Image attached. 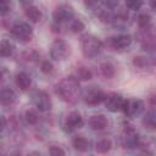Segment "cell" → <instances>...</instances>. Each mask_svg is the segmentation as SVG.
<instances>
[{
	"mask_svg": "<svg viewBox=\"0 0 156 156\" xmlns=\"http://www.w3.org/2000/svg\"><path fill=\"white\" fill-rule=\"evenodd\" d=\"M56 91L63 101L68 104H73L78 100L80 95V87L76 77L71 76L60 80V83L56 87Z\"/></svg>",
	"mask_w": 156,
	"mask_h": 156,
	"instance_id": "cell-1",
	"label": "cell"
},
{
	"mask_svg": "<svg viewBox=\"0 0 156 156\" xmlns=\"http://www.w3.org/2000/svg\"><path fill=\"white\" fill-rule=\"evenodd\" d=\"M102 49H104V44L99 38L91 34H87L82 38V51L87 58L93 60L98 57L101 54Z\"/></svg>",
	"mask_w": 156,
	"mask_h": 156,
	"instance_id": "cell-2",
	"label": "cell"
},
{
	"mask_svg": "<svg viewBox=\"0 0 156 156\" xmlns=\"http://www.w3.org/2000/svg\"><path fill=\"white\" fill-rule=\"evenodd\" d=\"M12 37L20 43H28L33 38V28L27 22H17L11 28Z\"/></svg>",
	"mask_w": 156,
	"mask_h": 156,
	"instance_id": "cell-3",
	"label": "cell"
},
{
	"mask_svg": "<svg viewBox=\"0 0 156 156\" xmlns=\"http://www.w3.org/2000/svg\"><path fill=\"white\" fill-rule=\"evenodd\" d=\"M73 17H74V10L71 5H67V4L56 6L52 12V18L57 24L69 22L73 20Z\"/></svg>",
	"mask_w": 156,
	"mask_h": 156,
	"instance_id": "cell-4",
	"label": "cell"
},
{
	"mask_svg": "<svg viewBox=\"0 0 156 156\" xmlns=\"http://www.w3.org/2000/svg\"><path fill=\"white\" fill-rule=\"evenodd\" d=\"M69 45L62 39H56L50 46V56L55 61L66 60L69 55Z\"/></svg>",
	"mask_w": 156,
	"mask_h": 156,
	"instance_id": "cell-5",
	"label": "cell"
},
{
	"mask_svg": "<svg viewBox=\"0 0 156 156\" xmlns=\"http://www.w3.org/2000/svg\"><path fill=\"white\" fill-rule=\"evenodd\" d=\"M122 111L127 117L134 118L144 111V102L140 99H124Z\"/></svg>",
	"mask_w": 156,
	"mask_h": 156,
	"instance_id": "cell-6",
	"label": "cell"
},
{
	"mask_svg": "<svg viewBox=\"0 0 156 156\" xmlns=\"http://www.w3.org/2000/svg\"><path fill=\"white\" fill-rule=\"evenodd\" d=\"M105 95L106 94L104 93V90L100 89L99 87H90L83 93V100L87 105L96 106L104 101Z\"/></svg>",
	"mask_w": 156,
	"mask_h": 156,
	"instance_id": "cell-7",
	"label": "cell"
},
{
	"mask_svg": "<svg viewBox=\"0 0 156 156\" xmlns=\"http://www.w3.org/2000/svg\"><path fill=\"white\" fill-rule=\"evenodd\" d=\"M32 101H33L34 106L37 107V110H39L41 112L49 111L52 105L49 94L44 90H35L32 95Z\"/></svg>",
	"mask_w": 156,
	"mask_h": 156,
	"instance_id": "cell-8",
	"label": "cell"
},
{
	"mask_svg": "<svg viewBox=\"0 0 156 156\" xmlns=\"http://www.w3.org/2000/svg\"><path fill=\"white\" fill-rule=\"evenodd\" d=\"M132 41L133 39L129 34H119V35L108 38L107 45L115 51H124L132 45Z\"/></svg>",
	"mask_w": 156,
	"mask_h": 156,
	"instance_id": "cell-9",
	"label": "cell"
},
{
	"mask_svg": "<svg viewBox=\"0 0 156 156\" xmlns=\"http://www.w3.org/2000/svg\"><path fill=\"white\" fill-rule=\"evenodd\" d=\"M121 141H122V146L124 149H135V147L140 146L139 134L132 127H128L124 129L123 135L121 138Z\"/></svg>",
	"mask_w": 156,
	"mask_h": 156,
	"instance_id": "cell-10",
	"label": "cell"
},
{
	"mask_svg": "<svg viewBox=\"0 0 156 156\" xmlns=\"http://www.w3.org/2000/svg\"><path fill=\"white\" fill-rule=\"evenodd\" d=\"M84 124V121H83V117L79 112L77 111H72L69 112L66 118H65V123H63V128L66 132L71 133V132H74L79 128H82Z\"/></svg>",
	"mask_w": 156,
	"mask_h": 156,
	"instance_id": "cell-11",
	"label": "cell"
},
{
	"mask_svg": "<svg viewBox=\"0 0 156 156\" xmlns=\"http://www.w3.org/2000/svg\"><path fill=\"white\" fill-rule=\"evenodd\" d=\"M105 104V107L111 112L122 111V106L124 102V98L117 93H110L105 95V99L102 101Z\"/></svg>",
	"mask_w": 156,
	"mask_h": 156,
	"instance_id": "cell-12",
	"label": "cell"
},
{
	"mask_svg": "<svg viewBox=\"0 0 156 156\" xmlns=\"http://www.w3.org/2000/svg\"><path fill=\"white\" fill-rule=\"evenodd\" d=\"M130 23H132V20H130L129 15L127 12H124V11H121V12H118L116 15H112L111 24L117 29L123 30V29L128 28L130 26Z\"/></svg>",
	"mask_w": 156,
	"mask_h": 156,
	"instance_id": "cell-13",
	"label": "cell"
},
{
	"mask_svg": "<svg viewBox=\"0 0 156 156\" xmlns=\"http://www.w3.org/2000/svg\"><path fill=\"white\" fill-rule=\"evenodd\" d=\"M107 118L104 115H94L89 119V126L93 130H104L107 127Z\"/></svg>",
	"mask_w": 156,
	"mask_h": 156,
	"instance_id": "cell-14",
	"label": "cell"
},
{
	"mask_svg": "<svg viewBox=\"0 0 156 156\" xmlns=\"http://www.w3.org/2000/svg\"><path fill=\"white\" fill-rule=\"evenodd\" d=\"M17 100L16 93L10 88H4L0 90V104L4 106H10Z\"/></svg>",
	"mask_w": 156,
	"mask_h": 156,
	"instance_id": "cell-15",
	"label": "cell"
},
{
	"mask_svg": "<svg viewBox=\"0 0 156 156\" xmlns=\"http://www.w3.org/2000/svg\"><path fill=\"white\" fill-rule=\"evenodd\" d=\"M72 146L74 150L79 151V152H85L90 147V141L83 135H77L72 139Z\"/></svg>",
	"mask_w": 156,
	"mask_h": 156,
	"instance_id": "cell-16",
	"label": "cell"
},
{
	"mask_svg": "<svg viewBox=\"0 0 156 156\" xmlns=\"http://www.w3.org/2000/svg\"><path fill=\"white\" fill-rule=\"evenodd\" d=\"M30 84H32V78H30V76H29L28 73H26V72H20V73H17V76H16V85H17L21 90H27V89H29Z\"/></svg>",
	"mask_w": 156,
	"mask_h": 156,
	"instance_id": "cell-17",
	"label": "cell"
},
{
	"mask_svg": "<svg viewBox=\"0 0 156 156\" xmlns=\"http://www.w3.org/2000/svg\"><path fill=\"white\" fill-rule=\"evenodd\" d=\"M15 51V44L10 39H2L0 41V56L10 57Z\"/></svg>",
	"mask_w": 156,
	"mask_h": 156,
	"instance_id": "cell-18",
	"label": "cell"
},
{
	"mask_svg": "<svg viewBox=\"0 0 156 156\" xmlns=\"http://www.w3.org/2000/svg\"><path fill=\"white\" fill-rule=\"evenodd\" d=\"M24 13H26V17H27L30 22H33V23L39 22L40 18H41V11H40L37 6H34V5L27 6V7L24 9Z\"/></svg>",
	"mask_w": 156,
	"mask_h": 156,
	"instance_id": "cell-19",
	"label": "cell"
},
{
	"mask_svg": "<svg viewBox=\"0 0 156 156\" xmlns=\"http://www.w3.org/2000/svg\"><path fill=\"white\" fill-rule=\"evenodd\" d=\"M100 72L101 74L107 78V79H111L115 74H116V67L113 66V63H111L110 61H106V62H102L100 65Z\"/></svg>",
	"mask_w": 156,
	"mask_h": 156,
	"instance_id": "cell-20",
	"label": "cell"
},
{
	"mask_svg": "<svg viewBox=\"0 0 156 156\" xmlns=\"http://www.w3.org/2000/svg\"><path fill=\"white\" fill-rule=\"evenodd\" d=\"M143 124L147 129H151V130L155 129V127H156V113H155L154 108H151L150 111L146 112V115L143 118Z\"/></svg>",
	"mask_w": 156,
	"mask_h": 156,
	"instance_id": "cell-21",
	"label": "cell"
},
{
	"mask_svg": "<svg viewBox=\"0 0 156 156\" xmlns=\"http://www.w3.org/2000/svg\"><path fill=\"white\" fill-rule=\"evenodd\" d=\"M112 147V141L108 139V138H101L96 141L95 144V150L100 154H106L111 150Z\"/></svg>",
	"mask_w": 156,
	"mask_h": 156,
	"instance_id": "cell-22",
	"label": "cell"
},
{
	"mask_svg": "<svg viewBox=\"0 0 156 156\" xmlns=\"http://www.w3.org/2000/svg\"><path fill=\"white\" fill-rule=\"evenodd\" d=\"M151 16L147 12H141L136 17V22L140 29H149L151 27Z\"/></svg>",
	"mask_w": 156,
	"mask_h": 156,
	"instance_id": "cell-23",
	"label": "cell"
},
{
	"mask_svg": "<svg viewBox=\"0 0 156 156\" xmlns=\"http://www.w3.org/2000/svg\"><path fill=\"white\" fill-rule=\"evenodd\" d=\"M74 77L79 82V80H83V82H87V80H90L93 78V72L87 68V67H78L76 69V73H74Z\"/></svg>",
	"mask_w": 156,
	"mask_h": 156,
	"instance_id": "cell-24",
	"label": "cell"
},
{
	"mask_svg": "<svg viewBox=\"0 0 156 156\" xmlns=\"http://www.w3.org/2000/svg\"><path fill=\"white\" fill-rule=\"evenodd\" d=\"M24 118H26L27 123H29V124H37L38 121H39V115H38V112H37L35 110L29 108V110L26 111Z\"/></svg>",
	"mask_w": 156,
	"mask_h": 156,
	"instance_id": "cell-25",
	"label": "cell"
},
{
	"mask_svg": "<svg viewBox=\"0 0 156 156\" xmlns=\"http://www.w3.org/2000/svg\"><path fill=\"white\" fill-rule=\"evenodd\" d=\"M124 2H126L127 9L132 10V11H136V10L141 9L144 0H124Z\"/></svg>",
	"mask_w": 156,
	"mask_h": 156,
	"instance_id": "cell-26",
	"label": "cell"
},
{
	"mask_svg": "<svg viewBox=\"0 0 156 156\" xmlns=\"http://www.w3.org/2000/svg\"><path fill=\"white\" fill-rule=\"evenodd\" d=\"M84 28H85V24L79 18L78 20H73L72 23H71V30L73 33H80V32L84 30Z\"/></svg>",
	"mask_w": 156,
	"mask_h": 156,
	"instance_id": "cell-27",
	"label": "cell"
},
{
	"mask_svg": "<svg viewBox=\"0 0 156 156\" xmlns=\"http://www.w3.org/2000/svg\"><path fill=\"white\" fill-rule=\"evenodd\" d=\"M133 65L138 68H146L149 66V58L144 56H136L133 60Z\"/></svg>",
	"mask_w": 156,
	"mask_h": 156,
	"instance_id": "cell-28",
	"label": "cell"
},
{
	"mask_svg": "<svg viewBox=\"0 0 156 156\" xmlns=\"http://www.w3.org/2000/svg\"><path fill=\"white\" fill-rule=\"evenodd\" d=\"M11 7H12L11 0H0V15L1 16L10 13Z\"/></svg>",
	"mask_w": 156,
	"mask_h": 156,
	"instance_id": "cell-29",
	"label": "cell"
},
{
	"mask_svg": "<svg viewBox=\"0 0 156 156\" xmlns=\"http://www.w3.org/2000/svg\"><path fill=\"white\" fill-rule=\"evenodd\" d=\"M99 18L105 22V23H111V18H112V13L107 10H102V9H99V13H98Z\"/></svg>",
	"mask_w": 156,
	"mask_h": 156,
	"instance_id": "cell-30",
	"label": "cell"
},
{
	"mask_svg": "<svg viewBox=\"0 0 156 156\" xmlns=\"http://www.w3.org/2000/svg\"><path fill=\"white\" fill-rule=\"evenodd\" d=\"M40 69H41L43 73L50 74V73H52V71H54V65H52L50 61H43L41 65H40Z\"/></svg>",
	"mask_w": 156,
	"mask_h": 156,
	"instance_id": "cell-31",
	"label": "cell"
},
{
	"mask_svg": "<svg viewBox=\"0 0 156 156\" xmlns=\"http://www.w3.org/2000/svg\"><path fill=\"white\" fill-rule=\"evenodd\" d=\"M39 57L38 52L34 51V50H30V51H26L23 54V58H26L27 61H37V58Z\"/></svg>",
	"mask_w": 156,
	"mask_h": 156,
	"instance_id": "cell-32",
	"label": "cell"
},
{
	"mask_svg": "<svg viewBox=\"0 0 156 156\" xmlns=\"http://www.w3.org/2000/svg\"><path fill=\"white\" fill-rule=\"evenodd\" d=\"M100 2H101L100 0H84L85 6L89 7V9H93V10H96L99 7V4Z\"/></svg>",
	"mask_w": 156,
	"mask_h": 156,
	"instance_id": "cell-33",
	"label": "cell"
},
{
	"mask_svg": "<svg viewBox=\"0 0 156 156\" xmlns=\"http://www.w3.org/2000/svg\"><path fill=\"white\" fill-rule=\"evenodd\" d=\"M49 152H50L51 155H54V156H57V155H65V154H66L65 150L61 149L60 146H51V147L49 149Z\"/></svg>",
	"mask_w": 156,
	"mask_h": 156,
	"instance_id": "cell-34",
	"label": "cell"
},
{
	"mask_svg": "<svg viewBox=\"0 0 156 156\" xmlns=\"http://www.w3.org/2000/svg\"><path fill=\"white\" fill-rule=\"evenodd\" d=\"M102 4H104V6H106L107 9H113V7H116L117 5H118V1L119 0H100Z\"/></svg>",
	"mask_w": 156,
	"mask_h": 156,
	"instance_id": "cell-35",
	"label": "cell"
},
{
	"mask_svg": "<svg viewBox=\"0 0 156 156\" xmlns=\"http://www.w3.org/2000/svg\"><path fill=\"white\" fill-rule=\"evenodd\" d=\"M5 127H6V118L4 116H0V133L5 129Z\"/></svg>",
	"mask_w": 156,
	"mask_h": 156,
	"instance_id": "cell-36",
	"label": "cell"
},
{
	"mask_svg": "<svg viewBox=\"0 0 156 156\" xmlns=\"http://www.w3.org/2000/svg\"><path fill=\"white\" fill-rule=\"evenodd\" d=\"M5 74H6V71L2 67H0V83L5 79Z\"/></svg>",
	"mask_w": 156,
	"mask_h": 156,
	"instance_id": "cell-37",
	"label": "cell"
},
{
	"mask_svg": "<svg viewBox=\"0 0 156 156\" xmlns=\"http://www.w3.org/2000/svg\"><path fill=\"white\" fill-rule=\"evenodd\" d=\"M150 6H151L152 10L155 9V0H150Z\"/></svg>",
	"mask_w": 156,
	"mask_h": 156,
	"instance_id": "cell-38",
	"label": "cell"
}]
</instances>
